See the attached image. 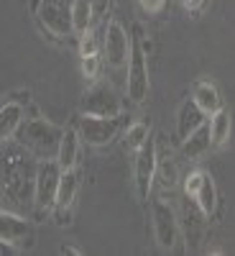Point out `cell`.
Here are the masks:
<instances>
[{
  "label": "cell",
  "instance_id": "1",
  "mask_svg": "<svg viewBox=\"0 0 235 256\" xmlns=\"http://www.w3.org/2000/svg\"><path fill=\"white\" fill-rule=\"evenodd\" d=\"M33 177L36 166L31 156L23 152V146H13L0 156V180H3L5 195H10L13 200H23L28 187L33 184Z\"/></svg>",
  "mask_w": 235,
  "mask_h": 256
},
{
  "label": "cell",
  "instance_id": "2",
  "mask_svg": "<svg viewBox=\"0 0 235 256\" xmlns=\"http://www.w3.org/2000/svg\"><path fill=\"white\" fill-rule=\"evenodd\" d=\"M18 144L26 148V152L36 154L38 159H54L56 148H59V138H61V128H56L49 120H23L15 131Z\"/></svg>",
  "mask_w": 235,
  "mask_h": 256
},
{
  "label": "cell",
  "instance_id": "3",
  "mask_svg": "<svg viewBox=\"0 0 235 256\" xmlns=\"http://www.w3.org/2000/svg\"><path fill=\"white\" fill-rule=\"evenodd\" d=\"M131 62H128V98L136 105L148 98V64L146 49L141 44V28L136 26V36L131 38Z\"/></svg>",
  "mask_w": 235,
  "mask_h": 256
},
{
  "label": "cell",
  "instance_id": "4",
  "mask_svg": "<svg viewBox=\"0 0 235 256\" xmlns=\"http://www.w3.org/2000/svg\"><path fill=\"white\" fill-rule=\"evenodd\" d=\"M72 3L74 0H36L33 10L38 24L59 38L72 36Z\"/></svg>",
  "mask_w": 235,
  "mask_h": 256
},
{
  "label": "cell",
  "instance_id": "5",
  "mask_svg": "<svg viewBox=\"0 0 235 256\" xmlns=\"http://www.w3.org/2000/svg\"><path fill=\"white\" fill-rule=\"evenodd\" d=\"M123 128V116H84L77 120V136L87 141L90 146H105L110 144Z\"/></svg>",
  "mask_w": 235,
  "mask_h": 256
},
{
  "label": "cell",
  "instance_id": "6",
  "mask_svg": "<svg viewBox=\"0 0 235 256\" xmlns=\"http://www.w3.org/2000/svg\"><path fill=\"white\" fill-rule=\"evenodd\" d=\"M61 177V166L56 159H44L36 166V177H33V202L38 210H46L54 205L56 198V187Z\"/></svg>",
  "mask_w": 235,
  "mask_h": 256
},
{
  "label": "cell",
  "instance_id": "7",
  "mask_svg": "<svg viewBox=\"0 0 235 256\" xmlns=\"http://www.w3.org/2000/svg\"><path fill=\"white\" fill-rule=\"evenodd\" d=\"M156 141L151 138V134H148V138L141 144V148H136V190L141 200L148 198V190H151L154 180H156Z\"/></svg>",
  "mask_w": 235,
  "mask_h": 256
},
{
  "label": "cell",
  "instance_id": "8",
  "mask_svg": "<svg viewBox=\"0 0 235 256\" xmlns=\"http://www.w3.org/2000/svg\"><path fill=\"white\" fill-rule=\"evenodd\" d=\"M82 113L84 116H118L120 113V98L110 84H92L82 98Z\"/></svg>",
  "mask_w": 235,
  "mask_h": 256
},
{
  "label": "cell",
  "instance_id": "9",
  "mask_svg": "<svg viewBox=\"0 0 235 256\" xmlns=\"http://www.w3.org/2000/svg\"><path fill=\"white\" fill-rule=\"evenodd\" d=\"M77 187H79V177L74 169H61L59 177V187H56V198H54V223L56 226H67L72 218V205L77 198Z\"/></svg>",
  "mask_w": 235,
  "mask_h": 256
},
{
  "label": "cell",
  "instance_id": "10",
  "mask_svg": "<svg viewBox=\"0 0 235 256\" xmlns=\"http://www.w3.org/2000/svg\"><path fill=\"white\" fill-rule=\"evenodd\" d=\"M184 190H187V198H192L197 202L202 216H212V210L218 205V190H215V182L207 172H192L184 182Z\"/></svg>",
  "mask_w": 235,
  "mask_h": 256
},
{
  "label": "cell",
  "instance_id": "11",
  "mask_svg": "<svg viewBox=\"0 0 235 256\" xmlns=\"http://www.w3.org/2000/svg\"><path fill=\"white\" fill-rule=\"evenodd\" d=\"M105 56H108L110 67H123L128 62V49H131V38H128L125 28L118 24V20H110L108 28H105Z\"/></svg>",
  "mask_w": 235,
  "mask_h": 256
},
{
  "label": "cell",
  "instance_id": "12",
  "mask_svg": "<svg viewBox=\"0 0 235 256\" xmlns=\"http://www.w3.org/2000/svg\"><path fill=\"white\" fill-rule=\"evenodd\" d=\"M151 216H154V233H156L159 246L172 248L177 244V216H174V210L166 202L156 200L151 205Z\"/></svg>",
  "mask_w": 235,
  "mask_h": 256
},
{
  "label": "cell",
  "instance_id": "13",
  "mask_svg": "<svg viewBox=\"0 0 235 256\" xmlns=\"http://www.w3.org/2000/svg\"><path fill=\"white\" fill-rule=\"evenodd\" d=\"M28 236H31V228L23 218L13 216V212H0V241L20 246Z\"/></svg>",
  "mask_w": 235,
  "mask_h": 256
},
{
  "label": "cell",
  "instance_id": "14",
  "mask_svg": "<svg viewBox=\"0 0 235 256\" xmlns=\"http://www.w3.org/2000/svg\"><path fill=\"white\" fill-rule=\"evenodd\" d=\"M56 164L61 169H74L77 159H79V136L74 128H64L61 138H59V148H56Z\"/></svg>",
  "mask_w": 235,
  "mask_h": 256
},
{
  "label": "cell",
  "instance_id": "15",
  "mask_svg": "<svg viewBox=\"0 0 235 256\" xmlns=\"http://www.w3.org/2000/svg\"><path fill=\"white\" fill-rule=\"evenodd\" d=\"M192 100H195V105L205 113V116H212L218 113L223 108V100H220V92L212 82H197L195 84V92H192Z\"/></svg>",
  "mask_w": 235,
  "mask_h": 256
},
{
  "label": "cell",
  "instance_id": "16",
  "mask_svg": "<svg viewBox=\"0 0 235 256\" xmlns=\"http://www.w3.org/2000/svg\"><path fill=\"white\" fill-rule=\"evenodd\" d=\"M184 144H182V152H184V156L187 159H200L207 148H210V123L205 120V123H200L195 131H192L187 138H182Z\"/></svg>",
  "mask_w": 235,
  "mask_h": 256
},
{
  "label": "cell",
  "instance_id": "17",
  "mask_svg": "<svg viewBox=\"0 0 235 256\" xmlns=\"http://www.w3.org/2000/svg\"><path fill=\"white\" fill-rule=\"evenodd\" d=\"M207 120V116L195 105V100H184L182 102V108H179V116H177V131H179V136L182 138H187L195 128L200 126V123H205Z\"/></svg>",
  "mask_w": 235,
  "mask_h": 256
},
{
  "label": "cell",
  "instance_id": "18",
  "mask_svg": "<svg viewBox=\"0 0 235 256\" xmlns=\"http://www.w3.org/2000/svg\"><path fill=\"white\" fill-rule=\"evenodd\" d=\"M20 123H23V105L20 102H5L3 108H0V141L15 136Z\"/></svg>",
  "mask_w": 235,
  "mask_h": 256
},
{
  "label": "cell",
  "instance_id": "19",
  "mask_svg": "<svg viewBox=\"0 0 235 256\" xmlns=\"http://www.w3.org/2000/svg\"><path fill=\"white\" fill-rule=\"evenodd\" d=\"M230 131H233V118L228 110H218V113H212V120H210V141L215 144V146H223L228 144L230 138Z\"/></svg>",
  "mask_w": 235,
  "mask_h": 256
},
{
  "label": "cell",
  "instance_id": "20",
  "mask_svg": "<svg viewBox=\"0 0 235 256\" xmlns=\"http://www.w3.org/2000/svg\"><path fill=\"white\" fill-rule=\"evenodd\" d=\"M92 6L90 0H74L72 3V34H84L92 28Z\"/></svg>",
  "mask_w": 235,
  "mask_h": 256
},
{
  "label": "cell",
  "instance_id": "21",
  "mask_svg": "<svg viewBox=\"0 0 235 256\" xmlns=\"http://www.w3.org/2000/svg\"><path fill=\"white\" fill-rule=\"evenodd\" d=\"M148 126L146 123H133L131 128L125 131V148L128 152H136V148H141V144L148 138Z\"/></svg>",
  "mask_w": 235,
  "mask_h": 256
},
{
  "label": "cell",
  "instance_id": "22",
  "mask_svg": "<svg viewBox=\"0 0 235 256\" xmlns=\"http://www.w3.org/2000/svg\"><path fill=\"white\" fill-rule=\"evenodd\" d=\"M156 174H159V180H161V184L164 187H174L177 184V169H174V164L172 162H159V156H156Z\"/></svg>",
  "mask_w": 235,
  "mask_h": 256
},
{
  "label": "cell",
  "instance_id": "23",
  "mask_svg": "<svg viewBox=\"0 0 235 256\" xmlns=\"http://www.w3.org/2000/svg\"><path fill=\"white\" fill-rule=\"evenodd\" d=\"M92 54H97V38L87 28L84 34H79V56H92Z\"/></svg>",
  "mask_w": 235,
  "mask_h": 256
},
{
  "label": "cell",
  "instance_id": "24",
  "mask_svg": "<svg viewBox=\"0 0 235 256\" xmlns=\"http://www.w3.org/2000/svg\"><path fill=\"white\" fill-rule=\"evenodd\" d=\"M97 67H100L97 54H92V56H82V74L87 77V80H95V77H97Z\"/></svg>",
  "mask_w": 235,
  "mask_h": 256
},
{
  "label": "cell",
  "instance_id": "25",
  "mask_svg": "<svg viewBox=\"0 0 235 256\" xmlns=\"http://www.w3.org/2000/svg\"><path fill=\"white\" fill-rule=\"evenodd\" d=\"M138 6L146 10V13H151V16H156V13H161L164 10V6H166V0H138Z\"/></svg>",
  "mask_w": 235,
  "mask_h": 256
},
{
  "label": "cell",
  "instance_id": "26",
  "mask_svg": "<svg viewBox=\"0 0 235 256\" xmlns=\"http://www.w3.org/2000/svg\"><path fill=\"white\" fill-rule=\"evenodd\" d=\"M90 6H92V18H100V16H105V10H108L110 0H90Z\"/></svg>",
  "mask_w": 235,
  "mask_h": 256
},
{
  "label": "cell",
  "instance_id": "27",
  "mask_svg": "<svg viewBox=\"0 0 235 256\" xmlns=\"http://www.w3.org/2000/svg\"><path fill=\"white\" fill-rule=\"evenodd\" d=\"M179 3H182V8L187 13H200L202 6H205V0H179Z\"/></svg>",
  "mask_w": 235,
  "mask_h": 256
},
{
  "label": "cell",
  "instance_id": "28",
  "mask_svg": "<svg viewBox=\"0 0 235 256\" xmlns=\"http://www.w3.org/2000/svg\"><path fill=\"white\" fill-rule=\"evenodd\" d=\"M15 251H18V246H13L8 241H0V256H8V254H15Z\"/></svg>",
  "mask_w": 235,
  "mask_h": 256
},
{
  "label": "cell",
  "instance_id": "29",
  "mask_svg": "<svg viewBox=\"0 0 235 256\" xmlns=\"http://www.w3.org/2000/svg\"><path fill=\"white\" fill-rule=\"evenodd\" d=\"M59 251H61L64 256H79V254H82V251H79L77 246H61Z\"/></svg>",
  "mask_w": 235,
  "mask_h": 256
},
{
  "label": "cell",
  "instance_id": "30",
  "mask_svg": "<svg viewBox=\"0 0 235 256\" xmlns=\"http://www.w3.org/2000/svg\"><path fill=\"white\" fill-rule=\"evenodd\" d=\"M0 202H3V200H0Z\"/></svg>",
  "mask_w": 235,
  "mask_h": 256
}]
</instances>
